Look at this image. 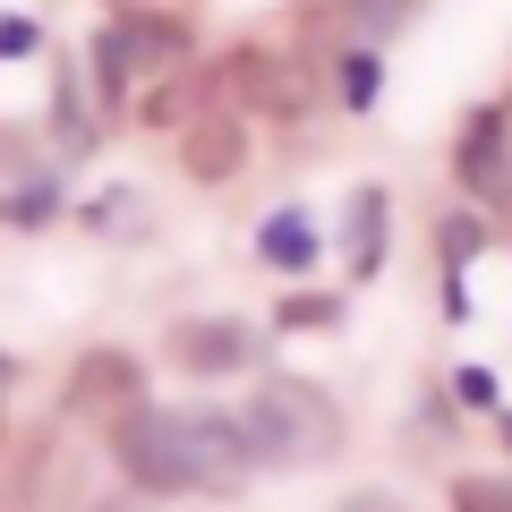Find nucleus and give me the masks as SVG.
<instances>
[{
    "mask_svg": "<svg viewBox=\"0 0 512 512\" xmlns=\"http://www.w3.org/2000/svg\"><path fill=\"white\" fill-rule=\"evenodd\" d=\"M9 384H18V359H9V350H0V393H9Z\"/></svg>",
    "mask_w": 512,
    "mask_h": 512,
    "instance_id": "nucleus-24",
    "label": "nucleus"
},
{
    "mask_svg": "<svg viewBox=\"0 0 512 512\" xmlns=\"http://www.w3.org/2000/svg\"><path fill=\"white\" fill-rule=\"evenodd\" d=\"M384 214H393V197H384L376 180L359 188V197H350V214H342V256H350V274H376L384 265Z\"/></svg>",
    "mask_w": 512,
    "mask_h": 512,
    "instance_id": "nucleus-9",
    "label": "nucleus"
},
{
    "mask_svg": "<svg viewBox=\"0 0 512 512\" xmlns=\"http://www.w3.org/2000/svg\"><path fill=\"white\" fill-rule=\"evenodd\" d=\"M137 111H146V120H180V111H188V86H180V77H154V94H146Z\"/></svg>",
    "mask_w": 512,
    "mask_h": 512,
    "instance_id": "nucleus-19",
    "label": "nucleus"
},
{
    "mask_svg": "<svg viewBox=\"0 0 512 512\" xmlns=\"http://www.w3.org/2000/svg\"><path fill=\"white\" fill-rule=\"evenodd\" d=\"M52 205H60V188L43 180V171H35V180H18V188H0V222H9V231H43Z\"/></svg>",
    "mask_w": 512,
    "mask_h": 512,
    "instance_id": "nucleus-13",
    "label": "nucleus"
},
{
    "mask_svg": "<svg viewBox=\"0 0 512 512\" xmlns=\"http://www.w3.org/2000/svg\"><path fill=\"white\" fill-rule=\"evenodd\" d=\"M453 512H512V470L504 478H487V470L453 478Z\"/></svg>",
    "mask_w": 512,
    "mask_h": 512,
    "instance_id": "nucleus-17",
    "label": "nucleus"
},
{
    "mask_svg": "<svg viewBox=\"0 0 512 512\" xmlns=\"http://www.w3.org/2000/svg\"><path fill=\"white\" fill-rule=\"evenodd\" d=\"M325 316H333L325 299H299V308H291V299H282V325H325Z\"/></svg>",
    "mask_w": 512,
    "mask_h": 512,
    "instance_id": "nucleus-22",
    "label": "nucleus"
},
{
    "mask_svg": "<svg viewBox=\"0 0 512 512\" xmlns=\"http://www.w3.org/2000/svg\"><path fill=\"white\" fill-rule=\"evenodd\" d=\"M111 35H120L137 86H154V77H171V69L188 60V18H171V9H120V18H111Z\"/></svg>",
    "mask_w": 512,
    "mask_h": 512,
    "instance_id": "nucleus-6",
    "label": "nucleus"
},
{
    "mask_svg": "<svg viewBox=\"0 0 512 512\" xmlns=\"http://www.w3.org/2000/svg\"><path fill=\"white\" fill-rule=\"evenodd\" d=\"M35 43H43V26H35V18H0V60L35 52Z\"/></svg>",
    "mask_w": 512,
    "mask_h": 512,
    "instance_id": "nucleus-20",
    "label": "nucleus"
},
{
    "mask_svg": "<svg viewBox=\"0 0 512 512\" xmlns=\"http://www.w3.org/2000/svg\"><path fill=\"white\" fill-rule=\"evenodd\" d=\"M333 94H342V111H376V52H367V43H359V52H342V69H333Z\"/></svg>",
    "mask_w": 512,
    "mask_h": 512,
    "instance_id": "nucleus-14",
    "label": "nucleus"
},
{
    "mask_svg": "<svg viewBox=\"0 0 512 512\" xmlns=\"http://www.w3.org/2000/svg\"><path fill=\"white\" fill-rule=\"evenodd\" d=\"M453 171H461V188H470V197L512 205V146H504V111H478V120L461 128Z\"/></svg>",
    "mask_w": 512,
    "mask_h": 512,
    "instance_id": "nucleus-7",
    "label": "nucleus"
},
{
    "mask_svg": "<svg viewBox=\"0 0 512 512\" xmlns=\"http://www.w3.org/2000/svg\"><path fill=\"white\" fill-rule=\"evenodd\" d=\"M333 512H402V504H393V495H342Z\"/></svg>",
    "mask_w": 512,
    "mask_h": 512,
    "instance_id": "nucleus-23",
    "label": "nucleus"
},
{
    "mask_svg": "<svg viewBox=\"0 0 512 512\" xmlns=\"http://www.w3.org/2000/svg\"><path fill=\"white\" fill-rule=\"evenodd\" d=\"M52 137H60L69 154H86V146H94L86 111H77V69H60V86H52Z\"/></svg>",
    "mask_w": 512,
    "mask_h": 512,
    "instance_id": "nucleus-15",
    "label": "nucleus"
},
{
    "mask_svg": "<svg viewBox=\"0 0 512 512\" xmlns=\"http://www.w3.org/2000/svg\"><path fill=\"white\" fill-rule=\"evenodd\" d=\"M18 180H35V146L18 128H0V188H18Z\"/></svg>",
    "mask_w": 512,
    "mask_h": 512,
    "instance_id": "nucleus-18",
    "label": "nucleus"
},
{
    "mask_svg": "<svg viewBox=\"0 0 512 512\" xmlns=\"http://www.w3.org/2000/svg\"><path fill=\"white\" fill-rule=\"evenodd\" d=\"M239 427H248L256 470H325L342 453V402L308 376H265L239 402Z\"/></svg>",
    "mask_w": 512,
    "mask_h": 512,
    "instance_id": "nucleus-1",
    "label": "nucleus"
},
{
    "mask_svg": "<svg viewBox=\"0 0 512 512\" xmlns=\"http://www.w3.org/2000/svg\"><path fill=\"white\" fill-rule=\"evenodd\" d=\"M128 402H146V359H137V350H86V359L69 367V410L120 419Z\"/></svg>",
    "mask_w": 512,
    "mask_h": 512,
    "instance_id": "nucleus-5",
    "label": "nucleus"
},
{
    "mask_svg": "<svg viewBox=\"0 0 512 512\" xmlns=\"http://www.w3.org/2000/svg\"><path fill=\"white\" fill-rule=\"evenodd\" d=\"M478 239H487V231H478V214H453V231H444V256H453V265H461V256H470Z\"/></svg>",
    "mask_w": 512,
    "mask_h": 512,
    "instance_id": "nucleus-21",
    "label": "nucleus"
},
{
    "mask_svg": "<svg viewBox=\"0 0 512 512\" xmlns=\"http://www.w3.org/2000/svg\"><path fill=\"white\" fill-rule=\"evenodd\" d=\"M256 256H265V265H282V274H308V265H316V222L299 214V205H274V214H265V231H256Z\"/></svg>",
    "mask_w": 512,
    "mask_h": 512,
    "instance_id": "nucleus-10",
    "label": "nucleus"
},
{
    "mask_svg": "<svg viewBox=\"0 0 512 512\" xmlns=\"http://www.w3.org/2000/svg\"><path fill=\"white\" fill-rule=\"evenodd\" d=\"M342 18H350V35L376 52V43H393L410 18H419V0H342Z\"/></svg>",
    "mask_w": 512,
    "mask_h": 512,
    "instance_id": "nucleus-11",
    "label": "nucleus"
},
{
    "mask_svg": "<svg viewBox=\"0 0 512 512\" xmlns=\"http://www.w3.org/2000/svg\"><path fill=\"white\" fill-rule=\"evenodd\" d=\"M111 461H120L128 495H197V453H188V410H163V402H128L120 419L103 427Z\"/></svg>",
    "mask_w": 512,
    "mask_h": 512,
    "instance_id": "nucleus-2",
    "label": "nucleus"
},
{
    "mask_svg": "<svg viewBox=\"0 0 512 512\" xmlns=\"http://www.w3.org/2000/svg\"><path fill=\"white\" fill-rule=\"evenodd\" d=\"M180 171L197 188L239 180V171H248V120H239V111H205V120L180 137Z\"/></svg>",
    "mask_w": 512,
    "mask_h": 512,
    "instance_id": "nucleus-8",
    "label": "nucleus"
},
{
    "mask_svg": "<svg viewBox=\"0 0 512 512\" xmlns=\"http://www.w3.org/2000/svg\"><path fill=\"white\" fill-rule=\"evenodd\" d=\"M94 77H103V86H94L103 103H128V86H137V69H128V52H120V35H111V26L94 35Z\"/></svg>",
    "mask_w": 512,
    "mask_h": 512,
    "instance_id": "nucleus-16",
    "label": "nucleus"
},
{
    "mask_svg": "<svg viewBox=\"0 0 512 512\" xmlns=\"http://www.w3.org/2000/svg\"><path fill=\"white\" fill-rule=\"evenodd\" d=\"M188 453H197V495H248L256 453L239 410H188Z\"/></svg>",
    "mask_w": 512,
    "mask_h": 512,
    "instance_id": "nucleus-3",
    "label": "nucleus"
},
{
    "mask_svg": "<svg viewBox=\"0 0 512 512\" xmlns=\"http://www.w3.org/2000/svg\"><path fill=\"white\" fill-rule=\"evenodd\" d=\"M163 359L188 367V376H239V367H256V325H239V316H180L163 333Z\"/></svg>",
    "mask_w": 512,
    "mask_h": 512,
    "instance_id": "nucleus-4",
    "label": "nucleus"
},
{
    "mask_svg": "<svg viewBox=\"0 0 512 512\" xmlns=\"http://www.w3.org/2000/svg\"><path fill=\"white\" fill-rule=\"evenodd\" d=\"M495 436H504V453H512V410H504V419H495Z\"/></svg>",
    "mask_w": 512,
    "mask_h": 512,
    "instance_id": "nucleus-25",
    "label": "nucleus"
},
{
    "mask_svg": "<svg viewBox=\"0 0 512 512\" xmlns=\"http://www.w3.org/2000/svg\"><path fill=\"white\" fill-rule=\"evenodd\" d=\"M137 214H146V205H137V188H103V197H86V214H77V222H86V231H103V239H137V231H146Z\"/></svg>",
    "mask_w": 512,
    "mask_h": 512,
    "instance_id": "nucleus-12",
    "label": "nucleus"
}]
</instances>
